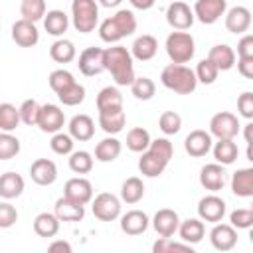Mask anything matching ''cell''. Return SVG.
Masks as SVG:
<instances>
[{
    "label": "cell",
    "mask_w": 253,
    "mask_h": 253,
    "mask_svg": "<svg viewBox=\"0 0 253 253\" xmlns=\"http://www.w3.org/2000/svg\"><path fill=\"white\" fill-rule=\"evenodd\" d=\"M140 154H142L138 158L140 174L146 178H156L166 170L170 158L174 156V146L168 138H156V140H150L148 148Z\"/></svg>",
    "instance_id": "obj_1"
},
{
    "label": "cell",
    "mask_w": 253,
    "mask_h": 253,
    "mask_svg": "<svg viewBox=\"0 0 253 253\" xmlns=\"http://www.w3.org/2000/svg\"><path fill=\"white\" fill-rule=\"evenodd\" d=\"M103 61H105V71L111 73L115 83L119 87H126L134 81V65H132V55L126 47L123 45H113L103 51Z\"/></svg>",
    "instance_id": "obj_2"
},
{
    "label": "cell",
    "mask_w": 253,
    "mask_h": 253,
    "mask_svg": "<svg viewBox=\"0 0 253 253\" xmlns=\"http://www.w3.org/2000/svg\"><path fill=\"white\" fill-rule=\"evenodd\" d=\"M136 32V18L130 10H119L99 26V36L107 43H117L123 38Z\"/></svg>",
    "instance_id": "obj_3"
},
{
    "label": "cell",
    "mask_w": 253,
    "mask_h": 253,
    "mask_svg": "<svg viewBox=\"0 0 253 253\" xmlns=\"http://www.w3.org/2000/svg\"><path fill=\"white\" fill-rule=\"evenodd\" d=\"M160 81L166 89L178 93V95H190L196 91L198 87V79L194 69H190L184 63H170L162 69L160 73Z\"/></svg>",
    "instance_id": "obj_4"
},
{
    "label": "cell",
    "mask_w": 253,
    "mask_h": 253,
    "mask_svg": "<svg viewBox=\"0 0 253 253\" xmlns=\"http://www.w3.org/2000/svg\"><path fill=\"white\" fill-rule=\"evenodd\" d=\"M166 53L172 63H188L196 53V42L192 34L184 30H176L166 38Z\"/></svg>",
    "instance_id": "obj_5"
},
{
    "label": "cell",
    "mask_w": 253,
    "mask_h": 253,
    "mask_svg": "<svg viewBox=\"0 0 253 253\" xmlns=\"http://www.w3.org/2000/svg\"><path fill=\"white\" fill-rule=\"evenodd\" d=\"M73 28L81 34H89L99 24V6L97 0H73L71 4Z\"/></svg>",
    "instance_id": "obj_6"
},
{
    "label": "cell",
    "mask_w": 253,
    "mask_h": 253,
    "mask_svg": "<svg viewBox=\"0 0 253 253\" xmlns=\"http://www.w3.org/2000/svg\"><path fill=\"white\" fill-rule=\"evenodd\" d=\"M239 119L229 111L215 113L210 121V134L215 138H235L239 134Z\"/></svg>",
    "instance_id": "obj_7"
},
{
    "label": "cell",
    "mask_w": 253,
    "mask_h": 253,
    "mask_svg": "<svg viewBox=\"0 0 253 253\" xmlns=\"http://www.w3.org/2000/svg\"><path fill=\"white\" fill-rule=\"evenodd\" d=\"M91 202H93L91 206L93 215L101 221H115L121 215V200L115 194L103 192V194H97L95 200Z\"/></svg>",
    "instance_id": "obj_8"
},
{
    "label": "cell",
    "mask_w": 253,
    "mask_h": 253,
    "mask_svg": "<svg viewBox=\"0 0 253 253\" xmlns=\"http://www.w3.org/2000/svg\"><path fill=\"white\" fill-rule=\"evenodd\" d=\"M227 10V0H196L194 4V18L202 24H215Z\"/></svg>",
    "instance_id": "obj_9"
},
{
    "label": "cell",
    "mask_w": 253,
    "mask_h": 253,
    "mask_svg": "<svg viewBox=\"0 0 253 253\" xmlns=\"http://www.w3.org/2000/svg\"><path fill=\"white\" fill-rule=\"evenodd\" d=\"M65 125V115L63 111L53 105V103H47V105H42L40 107V117H38V125L42 132H59Z\"/></svg>",
    "instance_id": "obj_10"
},
{
    "label": "cell",
    "mask_w": 253,
    "mask_h": 253,
    "mask_svg": "<svg viewBox=\"0 0 253 253\" xmlns=\"http://www.w3.org/2000/svg\"><path fill=\"white\" fill-rule=\"evenodd\" d=\"M225 202L223 198L215 196V194H210V196H204L198 204V215L202 221H208V223H217L223 219L225 215Z\"/></svg>",
    "instance_id": "obj_11"
},
{
    "label": "cell",
    "mask_w": 253,
    "mask_h": 253,
    "mask_svg": "<svg viewBox=\"0 0 253 253\" xmlns=\"http://www.w3.org/2000/svg\"><path fill=\"white\" fill-rule=\"evenodd\" d=\"M194 20H196V18H194L192 8H190L186 2H182V0L172 2V4L166 8V22H168V26L174 28V30H188V28H192Z\"/></svg>",
    "instance_id": "obj_12"
},
{
    "label": "cell",
    "mask_w": 253,
    "mask_h": 253,
    "mask_svg": "<svg viewBox=\"0 0 253 253\" xmlns=\"http://www.w3.org/2000/svg\"><path fill=\"white\" fill-rule=\"evenodd\" d=\"M103 51L101 47H85L81 53H79V71L85 75V77H95L99 73L105 71V61H103Z\"/></svg>",
    "instance_id": "obj_13"
},
{
    "label": "cell",
    "mask_w": 253,
    "mask_h": 253,
    "mask_svg": "<svg viewBox=\"0 0 253 253\" xmlns=\"http://www.w3.org/2000/svg\"><path fill=\"white\" fill-rule=\"evenodd\" d=\"M210 241L217 251H231L237 245V231L231 223H213L210 231Z\"/></svg>",
    "instance_id": "obj_14"
},
{
    "label": "cell",
    "mask_w": 253,
    "mask_h": 253,
    "mask_svg": "<svg viewBox=\"0 0 253 253\" xmlns=\"http://www.w3.org/2000/svg\"><path fill=\"white\" fill-rule=\"evenodd\" d=\"M12 40L20 47H34L40 42V32H38L34 22H28V20L20 18L12 24Z\"/></svg>",
    "instance_id": "obj_15"
},
{
    "label": "cell",
    "mask_w": 253,
    "mask_h": 253,
    "mask_svg": "<svg viewBox=\"0 0 253 253\" xmlns=\"http://www.w3.org/2000/svg\"><path fill=\"white\" fill-rule=\"evenodd\" d=\"M211 144H213L211 142V134L206 132V130H202V128H196V130H192L186 136L184 150L190 156H194V158H202V156H206L211 150Z\"/></svg>",
    "instance_id": "obj_16"
},
{
    "label": "cell",
    "mask_w": 253,
    "mask_h": 253,
    "mask_svg": "<svg viewBox=\"0 0 253 253\" xmlns=\"http://www.w3.org/2000/svg\"><path fill=\"white\" fill-rule=\"evenodd\" d=\"M30 176L38 186H51L57 180V166L49 158H38L30 166Z\"/></svg>",
    "instance_id": "obj_17"
},
{
    "label": "cell",
    "mask_w": 253,
    "mask_h": 253,
    "mask_svg": "<svg viewBox=\"0 0 253 253\" xmlns=\"http://www.w3.org/2000/svg\"><path fill=\"white\" fill-rule=\"evenodd\" d=\"M178 225H180V217L174 210L170 208H162L154 213L152 217V227L154 231L160 235V237H172L176 231H178Z\"/></svg>",
    "instance_id": "obj_18"
},
{
    "label": "cell",
    "mask_w": 253,
    "mask_h": 253,
    "mask_svg": "<svg viewBox=\"0 0 253 253\" xmlns=\"http://www.w3.org/2000/svg\"><path fill=\"white\" fill-rule=\"evenodd\" d=\"M225 28L231 34H245L251 28V10L245 6H233L225 10Z\"/></svg>",
    "instance_id": "obj_19"
},
{
    "label": "cell",
    "mask_w": 253,
    "mask_h": 253,
    "mask_svg": "<svg viewBox=\"0 0 253 253\" xmlns=\"http://www.w3.org/2000/svg\"><path fill=\"white\" fill-rule=\"evenodd\" d=\"M63 196L71 198L73 202H79V204H89L93 200V184L87 180V178H71L65 182V188H63Z\"/></svg>",
    "instance_id": "obj_20"
},
{
    "label": "cell",
    "mask_w": 253,
    "mask_h": 253,
    "mask_svg": "<svg viewBox=\"0 0 253 253\" xmlns=\"http://www.w3.org/2000/svg\"><path fill=\"white\" fill-rule=\"evenodd\" d=\"M53 213L57 215L59 221H81L85 215V206L79 202H73L67 196H61L53 206Z\"/></svg>",
    "instance_id": "obj_21"
},
{
    "label": "cell",
    "mask_w": 253,
    "mask_h": 253,
    "mask_svg": "<svg viewBox=\"0 0 253 253\" xmlns=\"http://www.w3.org/2000/svg\"><path fill=\"white\" fill-rule=\"evenodd\" d=\"M200 184L210 192H219L225 184V170L221 164H206L200 170Z\"/></svg>",
    "instance_id": "obj_22"
},
{
    "label": "cell",
    "mask_w": 253,
    "mask_h": 253,
    "mask_svg": "<svg viewBox=\"0 0 253 253\" xmlns=\"http://www.w3.org/2000/svg\"><path fill=\"white\" fill-rule=\"evenodd\" d=\"M148 215L140 210H130L126 211L123 217H121V229L126 233V235H140L148 229Z\"/></svg>",
    "instance_id": "obj_23"
},
{
    "label": "cell",
    "mask_w": 253,
    "mask_h": 253,
    "mask_svg": "<svg viewBox=\"0 0 253 253\" xmlns=\"http://www.w3.org/2000/svg\"><path fill=\"white\" fill-rule=\"evenodd\" d=\"M158 51V42L154 36L150 34H142L138 36L134 42H132V47H130V55L138 61H150Z\"/></svg>",
    "instance_id": "obj_24"
},
{
    "label": "cell",
    "mask_w": 253,
    "mask_h": 253,
    "mask_svg": "<svg viewBox=\"0 0 253 253\" xmlns=\"http://www.w3.org/2000/svg\"><path fill=\"white\" fill-rule=\"evenodd\" d=\"M93 134H95V123L89 115H75L69 121V136L73 140L85 142V140H91Z\"/></svg>",
    "instance_id": "obj_25"
},
{
    "label": "cell",
    "mask_w": 253,
    "mask_h": 253,
    "mask_svg": "<svg viewBox=\"0 0 253 253\" xmlns=\"http://www.w3.org/2000/svg\"><path fill=\"white\" fill-rule=\"evenodd\" d=\"M126 115L123 109H111V111H99V126L107 134H119L125 128Z\"/></svg>",
    "instance_id": "obj_26"
},
{
    "label": "cell",
    "mask_w": 253,
    "mask_h": 253,
    "mask_svg": "<svg viewBox=\"0 0 253 253\" xmlns=\"http://www.w3.org/2000/svg\"><path fill=\"white\" fill-rule=\"evenodd\" d=\"M211 150H213L215 162L221 164V166L233 164L237 160V156H239V148L233 142V138H217V142L211 144Z\"/></svg>",
    "instance_id": "obj_27"
},
{
    "label": "cell",
    "mask_w": 253,
    "mask_h": 253,
    "mask_svg": "<svg viewBox=\"0 0 253 253\" xmlns=\"http://www.w3.org/2000/svg\"><path fill=\"white\" fill-rule=\"evenodd\" d=\"M178 233H180V239L188 245H194V243H200L206 235V225L202 219H196V217H190V219H184L180 221L178 225Z\"/></svg>",
    "instance_id": "obj_28"
},
{
    "label": "cell",
    "mask_w": 253,
    "mask_h": 253,
    "mask_svg": "<svg viewBox=\"0 0 253 253\" xmlns=\"http://www.w3.org/2000/svg\"><path fill=\"white\" fill-rule=\"evenodd\" d=\"M24 178L18 172H4L0 174V198L14 200L20 198L24 192Z\"/></svg>",
    "instance_id": "obj_29"
},
{
    "label": "cell",
    "mask_w": 253,
    "mask_h": 253,
    "mask_svg": "<svg viewBox=\"0 0 253 253\" xmlns=\"http://www.w3.org/2000/svg\"><path fill=\"white\" fill-rule=\"evenodd\" d=\"M231 192L237 198L253 196V168H239L231 176Z\"/></svg>",
    "instance_id": "obj_30"
},
{
    "label": "cell",
    "mask_w": 253,
    "mask_h": 253,
    "mask_svg": "<svg viewBox=\"0 0 253 253\" xmlns=\"http://www.w3.org/2000/svg\"><path fill=\"white\" fill-rule=\"evenodd\" d=\"M208 59L219 69V71H227L235 65V51L233 47H229L227 43H217L210 49Z\"/></svg>",
    "instance_id": "obj_31"
},
{
    "label": "cell",
    "mask_w": 253,
    "mask_h": 253,
    "mask_svg": "<svg viewBox=\"0 0 253 253\" xmlns=\"http://www.w3.org/2000/svg\"><path fill=\"white\" fill-rule=\"evenodd\" d=\"M121 150H123L121 140L115 138V134H111V136H107V138H103V140L97 142V146H95V158L99 162H113V160L119 158Z\"/></svg>",
    "instance_id": "obj_32"
},
{
    "label": "cell",
    "mask_w": 253,
    "mask_h": 253,
    "mask_svg": "<svg viewBox=\"0 0 253 253\" xmlns=\"http://www.w3.org/2000/svg\"><path fill=\"white\" fill-rule=\"evenodd\" d=\"M43 28L49 36H63L69 28V18L63 10H49L45 16H43Z\"/></svg>",
    "instance_id": "obj_33"
},
{
    "label": "cell",
    "mask_w": 253,
    "mask_h": 253,
    "mask_svg": "<svg viewBox=\"0 0 253 253\" xmlns=\"http://www.w3.org/2000/svg\"><path fill=\"white\" fill-rule=\"evenodd\" d=\"M34 231L40 235V237H55L57 231H59V219L55 213H49V211H42L36 215L34 219Z\"/></svg>",
    "instance_id": "obj_34"
},
{
    "label": "cell",
    "mask_w": 253,
    "mask_h": 253,
    "mask_svg": "<svg viewBox=\"0 0 253 253\" xmlns=\"http://www.w3.org/2000/svg\"><path fill=\"white\" fill-rule=\"evenodd\" d=\"M75 55H77V49H75L73 42L63 40V38L57 40V42H53L51 47H49V57L55 63H69V61L75 59Z\"/></svg>",
    "instance_id": "obj_35"
},
{
    "label": "cell",
    "mask_w": 253,
    "mask_h": 253,
    "mask_svg": "<svg viewBox=\"0 0 253 253\" xmlns=\"http://www.w3.org/2000/svg\"><path fill=\"white\" fill-rule=\"evenodd\" d=\"M144 196V184L140 178L136 176H130L123 182L121 186V200L126 202V204H138Z\"/></svg>",
    "instance_id": "obj_36"
},
{
    "label": "cell",
    "mask_w": 253,
    "mask_h": 253,
    "mask_svg": "<svg viewBox=\"0 0 253 253\" xmlns=\"http://www.w3.org/2000/svg\"><path fill=\"white\" fill-rule=\"evenodd\" d=\"M97 109L99 111H111V109H123V95L117 87H103L97 95Z\"/></svg>",
    "instance_id": "obj_37"
},
{
    "label": "cell",
    "mask_w": 253,
    "mask_h": 253,
    "mask_svg": "<svg viewBox=\"0 0 253 253\" xmlns=\"http://www.w3.org/2000/svg\"><path fill=\"white\" fill-rule=\"evenodd\" d=\"M150 140H152V138H150V132H148L146 128L134 126V128H130L128 134H126V148L132 150V152H144V150L148 148Z\"/></svg>",
    "instance_id": "obj_38"
},
{
    "label": "cell",
    "mask_w": 253,
    "mask_h": 253,
    "mask_svg": "<svg viewBox=\"0 0 253 253\" xmlns=\"http://www.w3.org/2000/svg\"><path fill=\"white\" fill-rule=\"evenodd\" d=\"M20 14L28 22H40L45 16V0H22Z\"/></svg>",
    "instance_id": "obj_39"
},
{
    "label": "cell",
    "mask_w": 253,
    "mask_h": 253,
    "mask_svg": "<svg viewBox=\"0 0 253 253\" xmlns=\"http://www.w3.org/2000/svg\"><path fill=\"white\" fill-rule=\"evenodd\" d=\"M20 125V111L12 103H0V130L12 132Z\"/></svg>",
    "instance_id": "obj_40"
},
{
    "label": "cell",
    "mask_w": 253,
    "mask_h": 253,
    "mask_svg": "<svg viewBox=\"0 0 253 253\" xmlns=\"http://www.w3.org/2000/svg\"><path fill=\"white\" fill-rule=\"evenodd\" d=\"M128 87H130V93L138 101H148L156 93V85H154V81L150 77H134V81Z\"/></svg>",
    "instance_id": "obj_41"
},
{
    "label": "cell",
    "mask_w": 253,
    "mask_h": 253,
    "mask_svg": "<svg viewBox=\"0 0 253 253\" xmlns=\"http://www.w3.org/2000/svg\"><path fill=\"white\" fill-rule=\"evenodd\" d=\"M55 95H57V99H59L65 107H75V105L83 103V99H85V87L75 81V83H71L69 87H65L63 91H59V93H55Z\"/></svg>",
    "instance_id": "obj_42"
},
{
    "label": "cell",
    "mask_w": 253,
    "mask_h": 253,
    "mask_svg": "<svg viewBox=\"0 0 253 253\" xmlns=\"http://www.w3.org/2000/svg\"><path fill=\"white\" fill-rule=\"evenodd\" d=\"M69 168L75 174H89L93 170V156L87 150H75L69 154Z\"/></svg>",
    "instance_id": "obj_43"
},
{
    "label": "cell",
    "mask_w": 253,
    "mask_h": 253,
    "mask_svg": "<svg viewBox=\"0 0 253 253\" xmlns=\"http://www.w3.org/2000/svg\"><path fill=\"white\" fill-rule=\"evenodd\" d=\"M20 152V140L12 134L2 130L0 132V160H12Z\"/></svg>",
    "instance_id": "obj_44"
},
{
    "label": "cell",
    "mask_w": 253,
    "mask_h": 253,
    "mask_svg": "<svg viewBox=\"0 0 253 253\" xmlns=\"http://www.w3.org/2000/svg\"><path fill=\"white\" fill-rule=\"evenodd\" d=\"M40 103L36 99H26L18 111H20V123L28 125V126H36L38 125V117H40Z\"/></svg>",
    "instance_id": "obj_45"
},
{
    "label": "cell",
    "mask_w": 253,
    "mask_h": 253,
    "mask_svg": "<svg viewBox=\"0 0 253 253\" xmlns=\"http://www.w3.org/2000/svg\"><path fill=\"white\" fill-rule=\"evenodd\" d=\"M158 126H160V130L164 132V134H176V132H180V128H182V117L176 113V111H164L162 115H160V119H158Z\"/></svg>",
    "instance_id": "obj_46"
},
{
    "label": "cell",
    "mask_w": 253,
    "mask_h": 253,
    "mask_svg": "<svg viewBox=\"0 0 253 253\" xmlns=\"http://www.w3.org/2000/svg\"><path fill=\"white\" fill-rule=\"evenodd\" d=\"M196 79L200 81V83H204V85H211L215 79H217V75H219V69L206 57V59H202L200 63H198V67H196Z\"/></svg>",
    "instance_id": "obj_47"
},
{
    "label": "cell",
    "mask_w": 253,
    "mask_h": 253,
    "mask_svg": "<svg viewBox=\"0 0 253 253\" xmlns=\"http://www.w3.org/2000/svg\"><path fill=\"white\" fill-rule=\"evenodd\" d=\"M47 81H49V87H51L55 93H59V91H63L65 87H69L71 83H75V77H73V73L67 71V69H55V71L49 73Z\"/></svg>",
    "instance_id": "obj_48"
},
{
    "label": "cell",
    "mask_w": 253,
    "mask_h": 253,
    "mask_svg": "<svg viewBox=\"0 0 253 253\" xmlns=\"http://www.w3.org/2000/svg\"><path fill=\"white\" fill-rule=\"evenodd\" d=\"M51 150L59 156H65V154H71L73 152V138L65 132H53L51 136V142H49Z\"/></svg>",
    "instance_id": "obj_49"
},
{
    "label": "cell",
    "mask_w": 253,
    "mask_h": 253,
    "mask_svg": "<svg viewBox=\"0 0 253 253\" xmlns=\"http://www.w3.org/2000/svg\"><path fill=\"white\" fill-rule=\"evenodd\" d=\"M229 223L235 229H249L253 225V210L251 208H241V210H233L229 213Z\"/></svg>",
    "instance_id": "obj_50"
},
{
    "label": "cell",
    "mask_w": 253,
    "mask_h": 253,
    "mask_svg": "<svg viewBox=\"0 0 253 253\" xmlns=\"http://www.w3.org/2000/svg\"><path fill=\"white\" fill-rule=\"evenodd\" d=\"M152 251L154 253H168V251H186V253H192V245H188L184 241L182 243L172 241L170 237H160L158 241H154Z\"/></svg>",
    "instance_id": "obj_51"
},
{
    "label": "cell",
    "mask_w": 253,
    "mask_h": 253,
    "mask_svg": "<svg viewBox=\"0 0 253 253\" xmlns=\"http://www.w3.org/2000/svg\"><path fill=\"white\" fill-rule=\"evenodd\" d=\"M18 221V210L10 202H0V229H8Z\"/></svg>",
    "instance_id": "obj_52"
},
{
    "label": "cell",
    "mask_w": 253,
    "mask_h": 253,
    "mask_svg": "<svg viewBox=\"0 0 253 253\" xmlns=\"http://www.w3.org/2000/svg\"><path fill=\"white\" fill-rule=\"evenodd\" d=\"M237 111L243 119H247V121L253 119V93L251 91H243L237 97Z\"/></svg>",
    "instance_id": "obj_53"
},
{
    "label": "cell",
    "mask_w": 253,
    "mask_h": 253,
    "mask_svg": "<svg viewBox=\"0 0 253 253\" xmlns=\"http://www.w3.org/2000/svg\"><path fill=\"white\" fill-rule=\"evenodd\" d=\"M237 57H253V36L245 34L237 43Z\"/></svg>",
    "instance_id": "obj_54"
},
{
    "label": "cell",
    "mask_w": 253,
    "mask_h": 253,
    "mask_svg": "<svg viewBox=\"0 0 253 253\" xmlns=\"http://www.w3.org/2000/svg\"><path fill=\"white\" fill-rule=\"evenodd\" d=\"M237 71L245 79H253V57H237Z\"/></svg>",
    "instance_id": "obj_55"
},
{
    "label": "cell",
    "mask_w": 253,
    "mask_h": 253,
    "mask_svg": "<svg viewBox=\"0 0 253 253\" xmlns=\"http://www.w3.org/2000/svg\"><path fill=\"white\" fill-rule=\"evenodd\" d=\"M51 253H55V251H61V253H71V245L67 243V241H61V239H57V241H53V243H49V247H47Z\"/></svg>",
    "instance_id": "obj_56"
},
{
    "label": "cell",
    "mask_w": 253,
    "mask_h": 253,
    "mask_svg": "<svg viewBox=\"0 0 253 253\" xmlns=\"http://www.w3.org/2000/svg\"><path fill=\"white\" fill-rule=\"evenodd\" d=\"M136 10H150L154 4H156V0H128Z\"/></svg>",
    "instance_id": "obj_57"
},
{
    "label": "cell",
    "mask_w": 253,
    "mask_h": 253,
    "mask_svg": "<svg viewBox=\"0 0 253 253\" xmlns=\"http://www.w3.org/2000/svg\"><path fill=\"white\" fill-rule=\"evenodd\" d=\"M243 136H245V142H247V144H253V123H247V125H245Z\"/></svg>",
    "instance_id": "obj_58"
},
{
    "label": "cell",
    "mask_w": 253,
    "mask_h": 253,
    "mask_svg": "<svg viewBox=\"0 0 253 253\" xmlns=\"http://www.w3.org/2000/svg\"><path fill=\"white\" fill-rule=\"evenodd\" d=\"M101 6H105V8H117L123 0H97Z\"/></svg>",
    "instance_id": "obj_59"
}]
</instances>
